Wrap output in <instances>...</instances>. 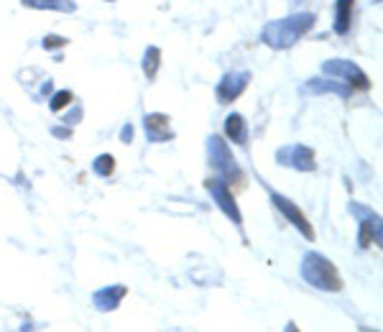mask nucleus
<instances>
[{"mask_svg": "<svg viewBox=\"0 0 383 332\" xmlns=\"http://www.w3.org/2000/svg\"><path fill=\"white\" fill-rule=\"evenodd\" d=\"M41 44H44L46 51H57V49H62V46H67V38L57 36V33H51V36H46L44 41H41Z\"/></svg>", "mask_w": 383, "mask_h": 332, "instance_id": "6ab92c4d", "label": "nucleus"}, {"mask_svg": "<svg viewBox=\"0 0 383 332\" xmlns=\"http://www.w3.org/2000/svg\"><path fill=\"white\" fill-rule=\"evenodd\" d=\"M225 133H228V138L233 143L245 146V140H248V123H245V118L240 113H230L225 118Z\"/></svg>", "mask_w": 383, "mask_h": 332, "instance_id": "ddd939ff", "label": "nucleus"}, {"mask_svg": "<svg viewBox=\"0 0 383 332\" xmlns=\"http://www.w3.org/2000/svg\"><path fill=\"white\" fill-rule=\"evenodd\" d=\"M207 159H210V166L220 174L223 182H240L243 179V172L240 166H238L235 156L230 153V146L220 135H210L207 138Z\"/></svg>", "mask_w": 383, "mask_h": 332, "instance_id": "7ed1b4c3", "label": "nucleus"}, {"mask_svg": "<svg viewBox=\"0 0 383 332\" xmlns=\"http://www.w3.org/2000/svg\"><path fill=\"white\" fill-rule=\"evenodd\" d=\"M92 172L97 174V177L108 179L110 174L115 172V159L110 156V153H100L95 161H92Z\"/></svg>", "mask_w": 383, "mask_h": 332, "instance_id": "f3484780", "label": "nucleus"}, {"mask_svg": "<svg viewBox=\"0 0 383 332\" xmlns=\"http://www.w3.org/2000/svg\"><path fill=\"white\" fill-rule=\"evenodd\" d=\"M376 3H381V0H376Z\"/></svg>", "mask_w": 383, "mask_h": 332, "instance_id": "5701e85b", "label": "nucleus"}, {"mask_svg": "<svg viewBox=\"0 0 383 332\" xmlns=\"http://www.w3.org/2000/svg\"><path fill=\"white\" fill-rule=\"evenodd\" d=\"M159 67H161L159 46H148L146 54H143V74H146L148 82H153V79H156V74H159Z\"/></svg>", "mask_w": 383, "mask_h": 332, "instance_id": "dca6fc26", "label": "nucleus"}, {"mask_svg": "<svg viewBox=\"0 0 383 332\" xmlns=\"http://www.w3.org/2000/svg\"><path fill=\"white\" fill-rule=\"evenodd\" d=\"M207 192H210V197L215 199V204L220 210L225 212V217H230V223L233 225H243V215H240V207H238L235 197L230 194L228 184H225L223 179H207Z\"/></svg>", "mask_w": 383, "mask_h": 332, "instance_id": "0eeeda50", "label": "nucleus"}, {"mask_svg": "<svg viewBox=\"0 0 383 332\" xmlns=\"http://www.w3.org/2000/svg\"><path fill=\"white\" fill-rule=\"evenodd\" d=\"M322 72L332 79H340L345 82L348 87L353 89H368L370 87V79L357 64L348 62V59H330V62L322 64Z\"/></svg>", "mask_w": 383, "mask_h": 332, "instance_id": "20e7f679", "label": "nucleus"}, {"mask_svg": "<svg viewBox=\"0 0 383 332\" xmlns=\"http://www.w3.org/2000/svg\"><path fill=\"white\" fill-rule=\"evenodd\" d=\"M70 102H72V92H70V89H59V92H54V95H51L49 108L54 110V113H59V110L67 108Z\"/></svg>", "mask_w": 383, "mask_h": 332, "instance_id": "a211bd4d", "label": "nucleus"}, {"mask_svg": "<svg viewBox=\"0 0 383 332\" xmlns=\"http://www.w3.org/2000/svg\"><path fill=\"white\" fill-rule=\"evenodd\" d=\"M271 202H274V207L281 212V215L287 217L289 223L294 225V228L299 230L301 236L306 238V240H314V230H312V223L306 220L304 212L296 207V204L292 202L289 197H284V194H279V192H271Z\"/></svg>", "mask_w": 383, "mask_h": 332, "instance_id": "6e6552de", "label": "nucleus"}, {"mask_svg": "<svg viewBox=\"0 0 383 332\" xmlns=\"http://www.w3.org/2000/svg\"><path fill=\"white\" fill-rule=\"evenodd\" d=\"M276 161L281 166H292L296 172H314V151L304 143H294V146H284L276 151Z\"/></svg>", "mask_w": 383, "mask_h": 332, "instance_id": "423d86ee", "label": "nucleus"}, {"mask_svg": "<svg viewBox=\"0 0 383 332\" xmlns=\"http://www.w3.org/2000/svg\"><path fill=\"white\" fill-rule=\"evenodd\" d=\"M250 82V72H228V74L220 79L217 84L215 95H217V102H233L245 92Z\"/></svg>", "mask_w": 383, "mask_h": 332, "instance_id": "1a4fd4ad", "label": "nucleus"}, {"mask_svg": "<svg viewBox=\"0 0 383 332\" xmlns=\"http://www.w3.org/2000/svg\"><path fill=\"white\" fill-rule=\"evenodd\" d=\"M301 279L309 284V287L319 289V292H340L343 289V279L338 274V266L325 258L317 250H309L301 258Z\"/></svg>", "mask_w": 383, "mask_h": 332, "instance_id": "f03ea898", "label": "nucleus"}, {"mask_svg": "<svg viewBox=\"0 0 383 332\" xmlns=\"http://www.w3.org/2000/svg\"><path fill=\"white\" fill-rule=\"evenodd\" d=\"M121 140L123 143H131V140H133V126H131V123L121 128Z\"/></svg>", "mask_w": 383, "mask_h": 332, "instance_id": "4be33fe9", "label": "nucleus"}, {"mask_svg": "<svg viewBox=\"0 0 383 332\" xmlns=\"http://www.w3.org/2000/svg\"><path fill=\"white\" fill-rule=\"evenodd\" d=\"M317 16L314 13H294V16H287V18L271 21V23L263 26L261 31V41L271 49H289L304 36L306 31H312Z\"/></svg>", "mask_w": 383, "mask_h": 332, "instance_id": "f257e3e1", "label": "nucleus"}, {"mask_svg": "<svg viewBox=\"0 0 383 332\" xmlns=\"http://www.w3.org/2000/svg\"><path fill=\"white\" fill-rule=\"evenodd\" d=\"M51 135H57V138H72V128H67V126H54L51 128Z\"/></svg>", "mask_w": 383, "mask_h": 332, "instance_id": "412c9836", "label": "nucleus"}, {"mask_svg": "<svg viewBox=\"0 0 383 332\" xmlns=\"http://www.w3.org/2000/svg\"><path fill=\"white\" fill-rule=\"evenodd\" d=\"M350 212L357 217V223H360V233H357L360 248H368L370 243L381 245V240H383V236H381V217L370 210V207H365V204H360V202H353L350 204Z\"/></svg>", "mask_w": 383, "mask_h": 332, "instance_id": "39448f33", "label": "nucleus"}, {"mask_svg": "<svg viewBox=\"0 0 383 332\" xmlns=\"http://www.w3.org/2000/svg\"><path fill=\"white\" fill-rule=\"evenodd\" d=\"M21 3L28 8H36V11H59V13L77 11L74 0H21Z\"/></svg>", "mask_w": 383, "mask_h": 332, "instance_id": "2eb2a0df", "label": "nucleus"}, {"mask_svg": "<svg viewBox=\"0 0 383 332\" xmlns=\"http://www.w3.org/2000/svg\"><path fill=\"white\" fill-rule=\"evenodd\" d=\"M301 92H304V95H338L343 97V100H348V97L353 95V87H348V84L340 82V79H332V77H314V79L304 82Z\"/></svg>", "mask_w": 383, "mask_h": 332, "instance_id": "9d476101", "label": "nucleus"}, {"mask_svg": "<svg viewBox=\"0 0 383 332\" xmlns=\"http://www.w3.org/2000/svg\"><path fill=\"white\" fill-rule=\"evenodd\" d=\"M143 128H146V138L151 143H166V140L174 138L172 118L164 113H148L143 118Z\"/></svg>", "mask_w": 383, "mask_h": 332, "instance_id": "9b49d317", "label": "nucleus"}, {"mask_svg": "<svg viewBox=\"0 0 383 332\" xmlns=\"http://www.w3.org/2000/svg\"><path fill=\"white\" fill-rule=\"evenodd\" d=\"M353 8H355V0H335V33L340 36L350 31Z\"/></svg>", "mask_w": 383, "mask_h": 332, "instance_id": "4468645a", "label": "nucleus"}, {"mask_svg": "<svg viewBox=\"0 0 383 332\" xmlns=\"http://www.w3.org/2000/svg\"><path fill=\"white\" fill-rule=\"evenodd\" d=\"M126 294L128 289L123 287V284H110V287L97 289V292L92 294V304H95L100 312H113V309H118L121 301L126 299Z\"/></svg>", "mask_w": 383, "mask_h": 332, "instance_id": "f8f14e48", "label": "nucleus"}, {"mask_svg": "<svg viewBox=\"0 0 383 332\" xmlns=\"http://www.w3.org/2000/svg\"><path fill=\"white\" fill-rule=\"evenodd\" d=\"M79 118H82V108L77 105V108H72V113L64 115L62 123H64V126H67V123H70V126H74V123H79Z\"/></svg>", "mask_w": 383, "mask_h": 332, "instance_id": "aec40b11", "label": "nucleus"}]
</instances>
